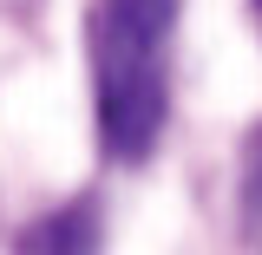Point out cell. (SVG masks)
Returning a JSON list of instances; mask_svg holds the SVG:
<instances>
[{"mask_svg": "<svg viewBox=\"0 0 262 255\" xmlns=\"http://www.w3.org/2000/svg\"><path fill=\"white\" fill-rule=\"evenodd\" d=\"M170 33L177 0H98L85 20L92 98L105 157L144 164L170 118Z\"/></svg>", "mask_w": 262, "mask_h": 255, "instance_id": "1", "label": "cell"}, {"mask_svg": "<svg viewBox=\"0 0 262 255\" xmlns=\"http://www.w3.org/2000/svg\"><path fill=\"white\" fill-rule=\"evenodd\" d=\"M98 242H105L98 203H59L20 229V255H98Z\"/></svg>", "mask_w": 262, "mask_h": 255, "instance_id": "2", "label": "cell"}, {"mask_svg": "<svg viewBox=\"0 0 262 255\" xmlns=\"http://www.w3.org/2000/svg\"><path fill=\"white\" fill-rule=\"evenodd\" d=\"M243 210H249V236H256V249H262V137H256V151H249V170H243Z\"/></svg>", "mask_w": 262, "mask_h": 255, "instance_id": "3", "label": "cell"}, {"mask_svg": "<svg viewBox=\"0 0 262 255\" xmlns=\"http://www.w3.org/2000/svg\"><path fill=\"white\" fill-rule=\"evenodd\" d=\"M256 7H262V0H256Z\"/></svg>", "mask_w": 262, "mask_h": 255, "instance_id": "4", "label": "cell"}]
</instances>
